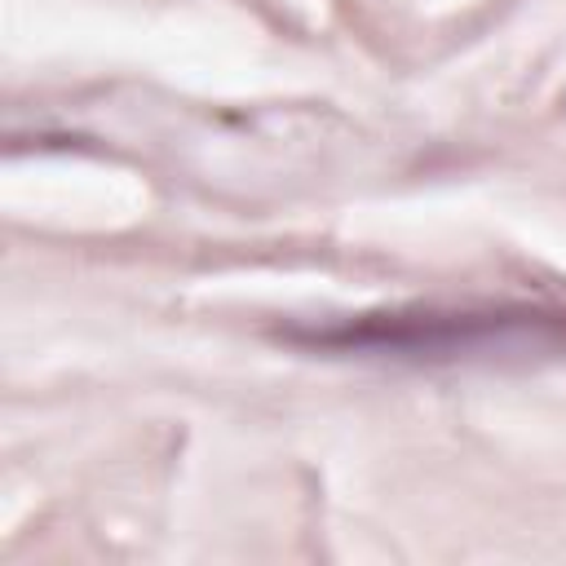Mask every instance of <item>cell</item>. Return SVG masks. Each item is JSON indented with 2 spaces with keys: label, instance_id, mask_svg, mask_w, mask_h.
Masks as SVG:
<instances>
[{
  "label": "cell",
  "instance_id": "1",
  "mask_svg": "<svg viewBox=\"0 0 566 566\" xmlns=\"http://www.w3.org/2000/svg\"><path fill=\"white\" fill-rule=\"evenodd\" d=\"M292 340L358 358H402V363H464L500 354H548L566 345V310L557 305H464V310H394L363 314L314 332H292Z\"/></svg>",
  "mask_w": 566,
  "mask_h": 566
}]
</instances>
